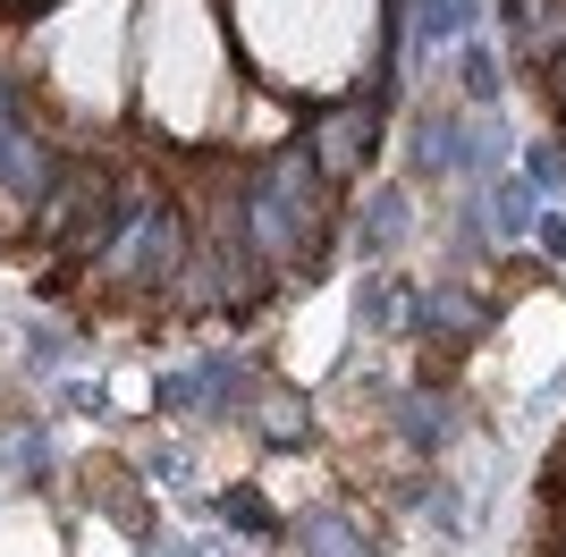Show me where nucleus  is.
<instances>
[{
  "mask_svg": "<svg viewBox=\"0 0 566 557\" xmlns=\"http://www.w3.org/2000/svg\"><path fill=\"white\" fill-rule=\"evenodd\" d=\"M237 220H245V254L287 262V254H322L331 245V178L305 161V144L280 153L262 178L237 186Z\"/></svg>",
  "mask_w": 566,
  "mask_h": 557,
  "instance_id": "f257e3e1",
  "label": "nucleus"
},
{
  "mask_svg": "<svg viewBox=\"0 0 566 557\" xmlns=\"http://www.w3.org/2000/svg\"><path fill=\"white\" fill-rule=\"evenodd\" d=\"M102 278H127V287H169L187 271V220L169 203H136L127 220L111 229V245L94 254Z\"/></svg>",
  "mask_w": 566,
  "mask_h": 557,
  "instance_id": "f03ea898",
  "label": "nucleus"
},
{
  "mask_svg": "<svg viewBox=\"0 0 566 557\" xmlns=\"http://www.w3.org/2000/svg\"><path fill=\"white\" fill-rule=\"evenodd\" d=\"M254 397V364H237V355H212V364L195 371H169V380H153V406H169V414H237Z\"/></svg>",
  "mask_w": 566,
  "mask_h": 557,
  "instance_id": "7ed1b4c3",
  "label": "nucleus"
},
{
  "mask_svg": "<svg viewBox=\"0 0 566 557\" xmlns=\"http://www.w3.org/2000/svg\"><path fill=\"white\" fill-rule=\"evenodd\" d=\"M373 136H380V111L373 102H347V111H322L305 127V161L322 169L331 186H347L355 169H364V153H373Z\"/></svg>",
  "mask_w": 566,
  "mask_h": 557,
  "instance_id": "20e7f679",
  "label": "nucleus"
},
{
  "mask_svg": "<svg viewBox=\"0 0 566 557\" xmlns=\"http://www.w3.org/2000/svg\"><path fill=\"white\" fill-rule=\"evenodd\" d=\"M415 322H423L431 338L465 347V338H482V296H473V287H423V296H415Z\"/></svg>",
  "mask_w": 566,
  "mask_h": 557,
  "instance_id": "39448f33",
  "label": "nucleus"
},
{
  "mask_svg": "<svg viewBox=\"0 0 566 557\" xmlns=\"http://www.w3.org/2000/svg\"><path fill=\"white\" fill-rule=\"evenodd\" d=\"M287 540H296V557H373L364 524H355V515H331V507L296 515V524H287Z\"/></svg>",
  "mask_w": 566,
  "mask_h": 557,
  "instance_id": "423d86ee",
  "label": "nucleus"
},
{
  "mask_svg": "<svg viewBox=\"0 0 566 557\" xmlns=\"http://www.w3.org/2000/svg\"><path fill=\"white\" fill-rule=\"evenodd\" d=\"M220 515H229V533H245V540H280V515H271V498H262L254 482L220 490Z\"/></svg>",
  "mask_w": 566,
  "mask_h": 557,
  "instance_id": "0eeeda50",
  "label": "nucleus"
},
{
  "mask_svg": "<svg viewBox=\"0 0 566 557\" xmlns=\"http://www.w3.org/2000/svg\"><path fill=\"white\" fill-rule=\"evenodd\" d=\"M449 406H440V397H423V389H415V397H398V431H406V448H440V440H449Z\"/></svg>",
  "mask_w": 566,
  "mask_h": 557,
  "instance_id": "6e6552de",
  "label": "nucleus"
},
{
  "mask_svg": "<svg viewBox=\"0 0 566 557\" xmlns=\"http://www.w3.org/2000/svg\"><path fill=\"white\" fill-rule=\"evenodd\" d=\"M398 229H406V195H398V186H380L373 211H364V254H389V245H398Z\"/></svg>",
  "mask_w": 566,
  "mask_h": 557,
  "instance_id": "1a4fd4ad",
  "label": "nucleus"
},
{
  "mask_svg": "<svg viewBox=\"0 0 566 557\" xmlns=\"http://www.w3.org/2000/svg\"><path fill=\"white\" fill-rule=\"evenodd\" d=\"M491 220H499V237H524L533 229V220H542V211H533V186H491Z\"/></svg>",
  "mask_w": 566,
  "mask_h": 557,
  "instance_id": "9d476101",
  "label": "nucleus"
},
{
  "mask_svg": "<svg viewBox=\"0 0 566 557\" xmlns=\"http://www.w3.org/2000/svg\"><path fill=\"white\" fill-rule=\"evenodd\" d=\"M0 464H9L18 482H51V440H43V431H18V440L0 448Z\"/></svg>",
  "mask_w": 566,
  "mask_h": 557,
  "instance_id": "9b49d317",
  "label": "nucleus"
},
{
  "mask_svg": "<svg viewBox=\"0 0 566 557\" xmlns=\"http://www.w3.org/2000/svg\"><path fill=\"white\" fill-rule=\"evenodd\" d=\"M457 76H465L473 102H499V60H491V43H473V34H465V60H457Z\"/></svg>",
  "mask_w": 566,
  "mask_h": 557,
  "instance_id": "f8f14e48",
  "label": "nucleus"
},
{
  "mask_svg": "<svg viewBox=\"0 0 566 557\" xmlns=\"http://www.w3.org/2000/svg\"><path fill=\"white\" fill-rule=\"evenodd\" d=\"M398 304H415V296L398 287V278H364V296H355V313H364L373 329H389V322H398Z\"/></svg>",
  "mask_w": 566,
  "mask_h": 557,
  "instance_id": "ddd939ff",
  "label": "nucleus"
},
{
  "mask_svg": "<svg viewBox=\"0 0 566 557\" xmlns=\"http://www.w3.org/2000/svg\"><path fill=\"white\" fill-rule=\"evenodd\" d=\"M415 515H423L431 533H465V515H457V490H449V482H423V490H415Z\"/></svg>",
  "mask_w": 566,
  "mask_h": 557,
  "instance_id": "4468645a",
  "label": "nucleus"
},
{
  "mask_svg": "<svg viewBox=\"0 0 566 557\" xmlns=\"http://www.w3.org/2000/svg\"><path fill=\"white\" fill-rule=\"evenodd\" d=\"M524 186H533V195H558L566 186V144H533V153H524Z\"/></svg>",
  "mask_w": 566,
  "mask_h": 557,
  "instance_id": "2eb2a0df",
  "label": "nucleus"
},
{
  "mask_svg": "<svg viewBox=\"0 0 566 557\" xmlns=\"http://www.w3.org/2000/svg\"><path fill=\"white\" fill-rule=\"evenodd\" d=\"M262 431L271 440H305V397H262Z\"/></svg>",
  "mask_w": 566,
  "mask_h": 557,
  "instance_id": "dca6fc26",
  "label": "nucleus"
},
{
  "mask_svg": "<svg viewBox=\"0 0 566 557\" xmlns=\"http://www.w3.org/2000/svg\"><path fill=\"white\" fill-rule=\"evenodd\" d=\"M533 237H542L549 262H566V211H542V220H533Z\"/></svg>",
  "mask_w": 566,
  "mask_h": 557,
  "instance_id": "f3484780",
  "label": "nucleus"
},
{
  "mask_svg": "<svg viewBox=\"0 0 566 557\" xmlns=\"http://www.w3.org/2000/svg\"><path fill=\"white\" fill-rule=\"evenodd\" d=\"M542 85H549V93H558V102H566V43H558V51H549V60H542Z\"/></svg>",
  "mask_w": 566,
  "mask_h": 557,
  "instance_id": "a211bd4d",
  "label": "nucleus"
},
{
  "mask_svg": "<svg viewBox=\"0 0 566 557\" xmlns=\"http://www.w3.org/2000/svg\"><path fill=\"white\" fill-rule=\"evenodd\" d=\"M549 557H566V524H558V540H549Z\"/></svg>",
  "mask_w": 566,
  "mask_h": 557,
  "instance_id": "6ab92c4d",
  "label": "nucleus"
},
{
  "mask_svg": "<svg viewBox=\"0 0 566 557\" xmlns=\"http://www.w3.org/2000/svg\"><path fill=\"white\" fill-rule=\"evenodd\" d=\"M558 136H566V102H558Z\"/></svg>",
  "mask_w": 566,
  "mask_h": 557,
  "instance_id": "aec40b11",
  "label": "nucleus"
}]
</instances>
